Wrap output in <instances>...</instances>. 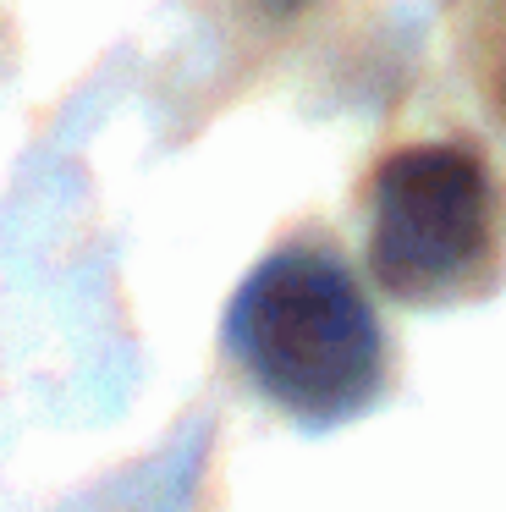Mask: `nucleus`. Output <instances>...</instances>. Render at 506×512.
Returning a JSON list of instances; mask_svg holds the SVG:
<instances>
[{
  "label": "nucleus",
  "mask_w": 506,
  "mask_h": 512,
  "mask_svg": "<svg viewBox=\"0 0 506 512\" xmlns=\"http://www.w3.org/2000/svg\"><path fill=\"white\" fill-rule=\"evenodd\" d=\"M226 347L297 424H347L385 391V331L369 292L325 248H281L237 287Z\"/></svg>",
  "instance_id": "f257e3e1"
},
{
  "label": "nucleus",
  "mask_w": 506,
  "mask_h": 512,
  "mask_svg": "<svg viewBox=\"0 0 506 512\" xmlns=\"http://www.w3.org/2000/svg\"><path fill=\"white\" fill-rule=\"evenodd\" d=\"M495 259V204L479 155L413 144L369 182V276L396 303L468 298Z\"/></svg>",
  "instance_id": "f03ea898"
},
{
  "label": "nucleus",
  "mask_w": 506,
  "mask_h": 512,
  "mask_svg": "<svg viewBox=\"0 0 506 512\" xmlns=\"http://www.w3.org/2000/svg\"><path fill=\"white\" fill-rule=\"evenodd\" d=\"M253 6H264V12H270V17H286V12H297L303 0H253Z\"/></svg>",
  "instance_id": "7ed1b4c3"
}]
</instances>
